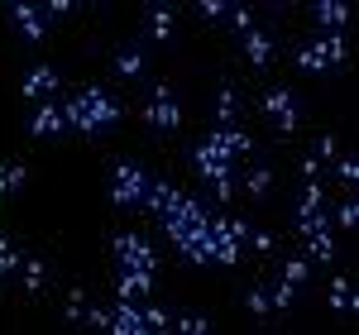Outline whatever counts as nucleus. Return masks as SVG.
I'll return each mask as SVG.
<instances>
[{
	"mask_svg": "<svg viewBox=\"0 0 359 335\" xmlns=\"http://www.w3.org/2000/svg\"><path fill=\"white\" fill-rule=\"evenodd\" d=\"M331 221H335V230H345V235H355V230H359V196L355 192H345V201L331 211Z\"/></svg>",
	"mask_w": 359,
	"mask_h": 335,
	"instance_id": "nucleus-34",
	"label": "nucleus"
},
{
	"mask_svg": "<svg viewBox=\"0 0 359 335\" xmlns=\"http://www.w3.org/2000/svg\"><path fill=\"white\" fill-rule=\"evenodd\" d=\"M144 326H149V335L172 331V307H168V302H158V297H149V302H144Z\"/></svg>",
	"mask_w": 359,
	"mask_h": 335,
	"instance_id": "nucleus-32",
	"label": "nucleus"
},
{
	"mask_svg": "<svg viewBox=\"0 0 359 335\" xmlns=\"http://www.w3.org/2000/svg\"><path fill=\"white\" fill-rule=\"evenodd\" d=\"M62 82H67V72H62L57 62H25V67H20V96H25L29 106L57 96Z\"/></svg>",
	"mask_w": 359,
	"mask_h": 335,
	"instance_id": "nucleus-13",
	"label": "nucleus"
},
{
	"mask_svg": "<svg viewBox=\"0 0 359 335\" xmlns=\"http://www.w3.org/2000/svg\"><path fill=\"white\" fill-rule=\"evenodd\" d=\"M331 177L345 187V192H355V182H359V153H355V149H345V153L331 163Z\"/></svg>",
	"mask_w": 359,
	"mask_h": 335,
	"instance_id": "nucleus-31",
	"label": "nucleus"
},
{
	"mask_svg": "<svg viewBox=\"0 0 359 335\" xmlns=\"http://www.w3.org/2000/svg\"><path fill=\"white\" fill-rule=\"evenodd\" d=\"M230 5L235 0H192V15L201 25H225L230 20Z\"/></svg>",
	"mask_w": 359,
	"mask_h": 335,
	"instance_id": "nucleus-33",
	"label": "nucleus"
},
{
	"mask_svg": "<svg viewBox=\"0 0 359 335\" xmlns=\"http://www.w3.org/2000/svg\"><path fill=\"white\" fill-rule=\"evenodd\" d=\"M306 15H311L316 34H345V29L355 25V5L350 0H311Z\"/></svg>",
	"mask_w": 359,
	"mask_h": 335,
	"instance_id": "nucleus-16",
	"label": "nucleus"
},
{
	"mask_svg": "<svg viewBox=\"0 0 359 335\" xmlns=\"http://www.w3.org/2000/svg\"><path fill=\"white\" fill-rule=\"evenodd\" d=\"M172 201H177V182H172V177H163V172H154V177H149V192H144V211L163 216Z\"/></svg>",
	"mask_w": 359,
	"mask_h": 335,
	"instance_id": "nucleus-25",
	"label": "nucleus"
},
{
	"mask_svg": "<svg viewBox=\"0 0 359 335\" xmlns=\"http://www.w3.org/2000/svg\"><path fill=\"white\" fill-rule=\"evenodd\" d=\"M245 249L273 254V249H278V235H273V230H259V225H254V230H249V240H245Z\"/></svg>",
	"mask_w": 359,
	"mask_h": 335,
	"instance_id": "nucleus-38",
	"label": "nucleus"
},
{
	"mask_svg": "<svg viewBox=\"0 0 359 335\" xmlns=\"http://www.w3.org/2000/svg\"><path fill=\"white\" fill-rule=\"evenodd\" d=\"M311 39H316L321 57L331 62L335 72H345V67H350V39H345V34H311Z\"/></svg>",
	"mask_w": 359,
	"mask_h": 335,
	"instance_id": "nucleus-27",
	"label": "nucleus"
},
{
	"mask_svg": "<svg viewBox=\"0 0 359 335\" xmlns=\"http://www.w3.org/2000/svg\"><path fill=\"white\" fill-rule=\"evenodd\" d=\"M278 254V278L283 282H292V287H302L306 292V282L316 278V264L306 259L302 249H273Z\"/></svg>",
	"mask_w": 359,
	"mask_h": 335,
	"instance_id": "nucleus-19",
	"label": "nucleus"
},
{
	"mask_svg": "<svg viewBox=\"0 0 359 335\" xmlns=\"http://www.w3.org/2000/svg\"><path fill=\"white\" fill-rule=\"evenodd\" d=\"M326 307H331V316H340V321H355V316H359V292H355V282L335 273V278L326 282Z\"/></svg>",
	"mask_w": 359,
	"mask_h": 335,
	"instance_id": "nucleus-20",
	"label": "nucleus"
},
{
	"mask_svg": "<svg viewBox=\"0 0 359 335\" xmlns=\"http://www.w3.org/2000/svg\"><path fill=\"white\" fill-rule=\"evenodd\" d=\"M25 192H29V163H20V158H5V172H0V196L20 201Z\"/></svg>",
	"mask_w": 359,
	"mask_h": 335,
	"instance_id": "nucleus-28",
	"label": "nucleus"
},
{
	"mask_svg": "<svg viewBox=\"0 0 359 335\" xmlns=\"http://www.w3.org/2000/svg\"><path fill=\"white\" fill-rule=\"evenodd\" d=\"M86 307H91V292H86V287H72V292L62 297V307H57V326L82 331L86 326Z\"/></svg>",
	"mask_w": 359,
	"mask_h": 335,
	"instance_id": "nucleus-24",
	"label": "nucleus"
},
{
	"mask_svg": "<svg viewBox=\"0 0 359 335\" xmlns=\"http://www.w3.org/2000/svg\"><path fill=\"white\" fill-rule=\"evenodd\" d=\"M240 307H245V316L254 321V326H269V321H273V302H269L264 278H249L245 287H240Z\"/></svg>",
	"mask_w": 359,
	"mask_h": 335,
	"instance_id": "nucleus-21",
	"label": "nucleus"
},
{
	"mask_svg": "<svg viewBox=\"0 0 359 335\" xmlns=\"http://www.w3.org/2000/svg\"><path fill=\"white\" fill-rule=\"evenodd\" d=\"M254 25H259V5H245V0H235V5H230V20H225V29H230L235 39H245Z\"/></svg>",
	"mask_w": 359,
	"mask_h": 335,
	"instance_id": "nucleus-30",
	"label": "nucleus"
},
{
	"mask_svg": "<svg viewBox=\"0 0 359 335\" xmlns=\"http://www.w3.org/2000/svg\"><path fill=\"white\" fill-rule=\"evenodd\" d=\"M111 335H149V326H144V302H130V297H115L111 307V326H106Z\"/></svg>",
	"mask_w": 359,
	"mask_h": 335,
	"instance_id": "nucleus-18",
	"label": "nucleus"
},
{
	"mask_svg": "<svg viewBox=\"0 0 359 335\" xmlns=\"http://www.w3.org/2000/svg\"><path fill=\"white\" fill-rule=\"evenodd\" d=\"M149 62H154V48L139 34H130V39H120V43L106 48V72L120 86H149Z\"/></svg>",
	"mask_w": 359,
	"mask_h": 335,
	"instance_id": "nucleus-5",
	"label": "nucleus"
},
{
	"mask_svg": "<svg viewBox=\"0 0 359 335\" xmlns=\"http://www.w3.org/2000/svg\"><path fill=\"white\" fill-rule=\"evenodd\" d=\"M287 57H292V67L302 72V77H311V82H321V86H331L340 72H335L331 62L321 57V48H316V39H302V43H292L287 48Z\"/></svg>",
	"mask_w": 359,
	"mask_h": 335,
	"instance_id": "nucleus-15",
	"label": "nucleus"
},
{
	"mask_svg": "<svg viewBox=\"0 0 359 335\" xmlns=\"http://www.w3.org/2000/svg\"><path fill=\"white\" fill-rule=\"evenodd\" d=\"M106 326H111V302L91 297V307H86V326H82V331H106Z\"/></svg>",
	"mask_w": 359,
	"mask_h": 335,
	"instance_id": "nucleus-37",
	"label": "nucleus"
},
{
	"mask_svg": "<svg viewBox=\"0 0 359 335\" xmlns=\"http://www.w3.org/2000/svg\"><path fill=\"white\" fill-rule=\"evenodd\" d=\"M43 15H48V25H62V20L82 15V5L77 0H43Z\"/></svg>",
	"mask_w": 359,
	"mask_h": 335,
	"instance_id": "nucleus-36",
	"label": "nucleus"
},
{
	"mask_svg": "<svg viewBox=\"0 0 359 335\" xmlns=\"http://www.w3.org/2000/svg\"><path fill=\"white\" fill-rule=\"evenodd\" d=\"M172 331H182V335H211V331H216V321H211L206 311L172 307Z\"/></svg>",
	"mask_w": 359,
	"mask_h": 335,
	"instance_id": "nucleus-29",
	"label": "nucleus"
},
{
	"mask_svg": "<svg viewBox=\"0 0 359 335\" xmlns=\"http://www.w3.org/2000/svg\"><path fill=\"white\" fill-rule=\"evenodd\" d=\"M306 153H311L316 163H326V168H331L335 158H340V144H335V135H331V130H321V135L311 139V149H306Z\"/></svg>",
	"mask_w": 359,
	"mask_h": 335,
	"instance_id": "nucleus-35",
	"label": "nucleus"
},
{
	"mask_svg": "<svg viewBox=\"0 0 359 335\" xmlns=\"http://www.w3.org/2000/svg\"><path fill=\"white\" fill-rule=\"evenodd\" d=\"M25 135L39 144H67L72 130H67V115H62V96H48V101H34L25 111Z\"/></svg>",
	"mask_w": 359,
	"mask_h": 335,
	"instance_id": "nucleus-9",
	"label": "nucleus"
},
{
	"mask_svg": "<svg viewBox=\"0 0 359 335\" xmlns=\"http://www.w3.org/2000/svg\"><path fill=\"white\" fill-rule=\"evenodd\" d=\"M149 177H154L149 163L135 158V153H115V158H106V201H111L115 211H125V216L144 211Z\"/></svg>",
	"mask_w": 359,
	"mask_h": 335,
	"instance_id": "nucleus-2",
	"label": "nucleus"
},
{
	"mask_svg": "<svg viewBox=\"0 0 359 335\" xmlns=\"http://www.w3.org/2000/svg\"><path fill=\"white\" fill-rule=\"evenodd\" d=\"M62 115H67V130L82 135V139H106L125 125V101L115 96L106 82H86L77 96L62 101Z\"/></svg>",
	"mask_w": 359,
	"mask_h": 335,
	"instance_id": "nucleus-1",
	"label": "nucleus"
},
{
	"mask_svg": "<svg viewBox=\"0 0 359 335\" xmlns=\"http://www.w3.org/2000/svg\"><path fill=\"white\" fill-rule=\"evenodd\" d=\"M302 254L316 264V268H331L335 259H340V245H335V230H316V235H306L302 240Z\"/></svg>",
	"mask_w": 359,
	"mask_h": 335,
	"instance_id": "nucleus-23",
	"label": "nucleus"
},
{
	"mask_svg": "<svg viewBox=\"0 0 359 335\" xmlns=\"http://www.w3.org/2000/svg\"><path fill=\"white\" fill-rule=\"evenodd\" d=\"M139 120H144V139L149 144L177 139V130H182V96H177V86H168V82L144 86V96H139Z\"/></svg>",
	"mask_w": 359,
	"mask_h": 335,
	"instance_id": "nucleus-3",
	"label": "nucleus"
},
{
	"mask_svg": "<svg viewBox=\"0 0 359 335\" xmlns=\"http://www.w3.org/2000/svg\"><path fill=\"white\" fill-rule=\"evenodd\" d=\"M149 48H177L182 43V29H177V5L172 0H149L144 5V20L135 29Z\"/></svg>",
	"mask_w": 359,
	"mask_h": 335,
	"instance_id": "nucleus-8",
	"label": "nucleus"
},
{
	"mask_svg": "<svg viewBox=\"0 0 359 335\" xmlns=\"http://www.w3.org/2000/svg\"><path fill=\"white\" fill-rule=\"evenodd\" d=\"M106 254H111L115 268H149V273H163V264H158V249H154L144 235H130V230H120V235H106Z\"/></svg>",
	"mask_w": 359,
	"mask_h": 335,
	"instance_id": "nucleus-11",
	"label": "nucleus"
},
{
	"mask_svg": "<svg viewBox=\"0 0 359 335\" xmlns=\"http://www.w3.org/2000/svg\"><path fill=\"white\" fill-rule=\"evenodd\" d=\"M273 187H278V158H273V149L259 144V153L240 168V192H245L254 206H264V201L273 196Z\"/></svg>",
	"mask_w": 359,
	"mask_h": 335,
	"instance_id": "nucleus-12",
	"label": "nucleus"
},
{
	"mask_svg": "<svg viewBox=\"0 0 359 335\" xmlns=\"http://www.w3.org/2000/svg\"><path fill=\"white\" fill-rule=\"evenodd\" d=\"M259 111H264L269 125H273V139H292L297 125L306 120V101H302V91H297L292 82H269L264 91H259Z\"/></svg>",
	"mask_w": 359,
	"mask_h": 335,
	"instance_id": "nucleus-4",
	"label": "nucleus"
},
{
	"mask_svg": "<svg viewBox=\"0 0 359 335\" xmlns=\"http://www.w3.org/2000/svg\"><path fill=\"white\" fill-rule=\"evenodd\" d=\"M326 172V163H316L311 153H302V163H297V177H321Z\"/></svg>",
	"mask_w": 359,
	"mask_h": 335,
	"instance_id": "nucleus-39",
	"label": "nucleus"
},
{
	"mask_svg": "<svg viewBox=\"0 0 359 335\" xmlns=\"http://www.w3.org/2000/svg\"><path fill=\"white\" fill-rule=\"evenodd\" d=\"M245 86L230 82V77H216V86H211V101H206V120H211V130H240L245 125Z\"/></svg>",
	"mask_w": 359,
	"mask_h": 335,
	"instance_id": "nucleus-7",
	"label": "nucleus"
},
{
	"mask_svg": "<svg viewBox=\"0 0 359 335\" xmlns=\"http://www.w3.org/2000/svg\"><path fill=\"white\" fill-rule=\"evenodd\" d=\"M240 53L254 72H269L278 57H283V34H278V5L269 10V20H259V25L249 29L245 39H240Z\"/></svg>",
	"mask_w": 359,
	"mask_h": 335,
	"instance_id": "nucleus-6",
	"label": "nucleus"
},
{
	"mask_svg": "<svg viewBox=\"0 0 359 335\" xmlns=\"http://www.w3.org/2000/svg\"><path fill=\"white\" fill-rule=\"evenodd\" d=\"M115 297H130V302H149V297H158V273H149V268H115Z\"/></svg>",
	"mask_w": 359,
	"mask_h": 335,
	"instance_id": "nucleus-17",
	"label": "nucleus"
},
{
	"mask_svg": "<svg viewBox=\"0 0 359 335\" xmlns=\"http://www.w3.org/2000/svg\"><path fill=\"white\" fill-rule=\"evenodd\" d=\"M5 25H10V39L20 43V48H39L43 39H48V15H43V5H34V0H10L5 5Z\"/></svg>",
	"mask_w": 359,
	"mask_h": 335,
	"instance_id": "nucleus-10",
	"label": "nucleus"
},
{
	"mask_svg": "<svg viewBox=\"0 0 359 335\" xmlns=\"http://www.w3.org/2000/svg\"><path fill=\"white\" fill-rule=\"evenodd\" d=\"M15 282H20V292H25V297H43V292L57 282V259L48 249H29Z\"/></svg>",
	"mask_w": 359,
	"mask_h": 335,
	"instance_id": "nucleus-14",
	"label": "nucleus"
},
{
	"mask_svg": "<svg viewBox=\"0 0 359 335\" xmlns=\"http://www.w3.org/2000/svg\"><path fill=\"white\" fill-rule=\"evenodd\" d=\"M25 245L10 235V230H0V287H10V282L20 278V264H25Z\"/></svg>",
	"mask_w": 359,
	"mask_h": 335,
	"instance_id": "nucleus-22",
	"label": "nucleus"
},
{
	"mask_svg": "<svg viewBox=\"0 0 359 335\" xmlns=\"http://www.w3.org/2000/svg\"><path fill=\"white\" fill-rule=\"evenodd\" d=\"M264 287H269V302H273L278 316H292V311H297V302H302V287L283 282L278 273H273V278H264Z\"/></svg>",
	"mask_w": 359,
	"mask_h": 335,
	"instance_id": "nucleus-26",
	"label": "nucleus"
}]
</instances>
